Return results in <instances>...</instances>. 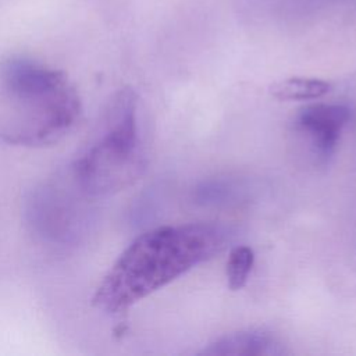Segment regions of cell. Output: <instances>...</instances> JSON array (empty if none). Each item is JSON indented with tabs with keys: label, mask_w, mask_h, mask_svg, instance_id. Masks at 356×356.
Returning <instances> with one entry per match:
<instances>
[{
	"label": "cell",
	"mask_w": 356,
	"mask_h": 356,
	"mask_svg": "<svg viewBox=\"0 0 356 356\" xmlns=\"http://www.w3.org/2000/svg\"><path fill=\"white\" fill-rule=\"evenodd\" d=\"M227 243L216 224L163 225L136 236L102 278L92 306L117 316L195 266L214 257Z\"/></svg>",
	"instance_id": "6da1fadb"
},
{
	"label": "cell",
	"mask_w": 356,
	"mask_h": 356,
	"mask_svg": "<svg viewBox=\"0 0 356 356\" xmlns=\"http://www.w3.org/2000/svg\"><path fill=\"white\" fill-rule=\"evenodd\" d=\"M82 115L81 96L68 75L25 56L0 64V139L44 147L65 138Z\"/></svg>",
	"instance_id": "7a4b0ae2"
},
{
	"label": "cell",
	"mask_w": 356,
	"mask_h": 356,
	"mask_svg": "<svg viewBox=\"0 0 356 356\" xmlns=\"http://www.w3.org/2000/svg\"><path fill=\"white\" fill-rule=\"evenodd\" d=\"M145 165L138 95L127 86L111 96L68 172L78 189L96 200L132 185L145 171Z\"/></svg>",
	"instance_id": "3957f363"
},
{
	"label": "cell",
	"mask_w": 356,
	"mask_h": 356,
	"mask_svg": "<svg viewBox=\"0 0 356 356\" xmlns=\"http://www.w3.org/2000/svg\"><path fill=\"white\" fill-rule=\"evenodd\" d=\"M90 200L67 177L49 179L39 185L28 199V220L32 228L43 238L65 242L81 227L85 206Z\"/></svg>",
	"instance_id": "277c9868"
},
{
	"label": "cell",
	"mask_w": 356,
	"mask_h": 356,
	"mask_svg": "<svg viewBox=\"0 0 356 356\" xmlns=\"http://www.w3.org/2000/svg\"><path fill=\"white\" fill-rule=\"evenodd\" d=\"M350 118V110L342 104H312L295 117V129L310 142L316 157L327 160Z\"/></svg>",
	"instance_id": "5b68a950"
},
{
	"label": "cell",
	"mask_w": 356,
	"mask_h": 356,
	"mask_svg": "<svg viewBox=\"0 0 356 356\" xmlns=\"http://www.w3.org/2000/svg\"><path fill=\"white\" fill-rule=\"evenodd\" d=\"M286 353L284 345L271 332L263 330H246L227 334L199 352L206 356H227V355H284Z\"/></svg>",
	"instance_id": "8992f818"
},
{
	"label": "cell",
	"mask_w": 356,
	"mask_h": 356,
	"mask_svg": "<svg viewBox=\"0 0 356 356\" xmlns=\"http://www.w3.org/2000/svg\"><path fill=\"white\" fill-rule=\"evenodd\" d=\"M331 90V85L327 81L317 78H300L293 76L280 82H275L270 88V93L278 100H313L323 97Z\"/></svg>",
	"instance_id": "52a82bcc"
},
{
	"label": "cell",
	"mask_w": 356,
	"mask_h": 356,
	"mask_svg": "<svg viewBox=\"0 0 356 356\" xmlns=\"http://www.w3.org/2000/svg\"><path fill=\"white\" fill-rule=\"evenodd\" d=\"M253 261L254 253L252 248L239 245L231 249L227 260V284L229 289L238 291L245 286Z\"/></svg>",
	"instance_id": "ba28073f"
},
{
	"label": "cell",
	"mask_w": 356,
	"mask_h": 356,
	"mask_svg": "<svg viewBox=\"0 0 356 356\" xmlns=\"http://www.w3.org/2000/svg\"><path fill=\"white\" fill-rule=\"evenodd\" d=\"M231 192L229 186L221 181H210L202 184L196 191V197L199 202H218L228 196Z\"/></svg>",
	"instance_id": "9c48e42d"
}]
</instances>
